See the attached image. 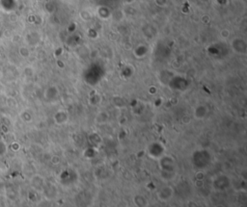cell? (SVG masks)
<instances>
[{
	"label": "cell",
	"instance_id": "1",
	"mask_svg": "<svg viewBox=\"0 0 247 207\" xmlns=\"http://www.w3.org/2000/svg\"><path fill=\"white\" fill-rule=\"evenodd\" d=\"M173 195V189L170 186H164L162 187L159 193H157V197L162 201H167L168 199H170Z\"/></svg>",
	"mask_w": 247,
	"mask_h": 207
}]
</instances>
